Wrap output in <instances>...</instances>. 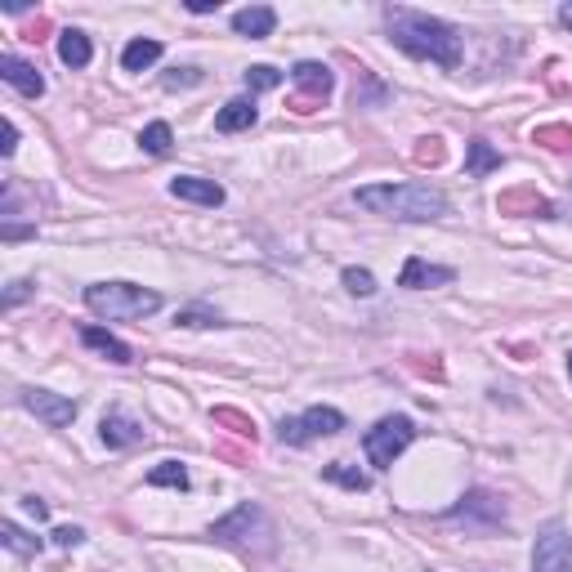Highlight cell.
Listing matches in <instances>:
<instances>
[{"mask_svg":"<svg viewBox=\"0 0 572 572\" xmlns=\"http://www.w3.org/2000/svg\"><path fill=\"white\" fill-rule=\"evenodd\" d=\"M99 438H103L108 447H117V452H121V447L143 443L148 434H143V425H139V421H130L126 412H108V416H103V425H99Z\"/></svg>","mask_w":572,"mask_h":572,"instance_id":"cell-14","label":"cell"},{"mask_svg":"<svg viewBox=\"0 0 572 572\" xmlns=\"http://www.w3.org/2000/svg\"><path fill=\"white\" fill-rule=\"evenodd\" d=\"M14 148H18V126L5 121V126H0V157H14Z\"/></svg>","mask_w":572,"mask_h":572,"instance_id":"cell-28","label":"cell"},{"mask_svg":"<svg viewBox=\"0 0 572 572\" xmlns=\"http://www.w3.org/2000/svg\"><path fill=\"white\" fill-rule=\"evenodd\" d=\"M23 505H27V514H32V519H50V505H45V501H36V497H27Z\"/></svg>","mask_w":572,"mask_h":572,"instance_id":"cell-32","label":"cell"},{"mask_svg":"<svg viewBox=\"0 0 572 572\" xmlns=\"http://www.w3.org/2000/svg\"><path fill=\"white\" fill-rule=\"evenodd\" d=\"M246 85H251V94H260V90H278V85H282V72H278V68H269V63H255V68L246 72Z\"/></svg>","mask_w":572,"mask_h":572,"instance_id":"cell-25","label":"cell"},{"mask_svg":"<svg viewBox=\"0 0 572 572\" xmlns=\"http://www.w3.org/2000/svg\"><path fill=\"white\" fill-rule=\"evenodd\" d=\"M23 407L36 416V421H45L50 429H63L76 421V403L63 394H54V389H27L23 394Z\"/></svg>","mask_w":572,"mask_h":572,"instance_id":"cell-9","label":"cell"},{"mask_svg":"<svg viewBox=\"0 0 572 572\" xmlns=\"http://www.w3.org/2000/svg\"><path fill=\"white\" fill-rule=\"evenodd\" d=\"M170 193H175L179 202H197V206H219L224 202V188H219L215 179H197V175L170 179Z\"/></svg>","mask_w":572,"mask_h":572,"instance_id":"cell-13","label":"cell"},{"mask_svg":"<svg viewBox=\"0 0 572 572\" xmlns=\"http://www.w3.org/2000/svg\"><path fill=\"white\" fill-rule=\"evenodd\" d=\"M492 170H501V152L492 148L488 139H474L470 148H465V175L483 179V175H492Z\"/></svg>","mask_w":572,"mask_h":572,"instance_id":"cell-17","label":"cell"},{"mask_svg":"<svg viewBox=\"0 0 572 572\" xmlns=\"http://www.w3.org/2000/svg\"><path fill=\"white\" fill-rule=\"evenodd\" d=\"M211 537L219 541H233V546H251V537H273V523H269V514L260 510V505H237L228 519H219L215 528H211Z\"/></svg>","mask_w":572,"mask_h":572,"instance_id":"cell-5","label":"cell"},{"mask_svg":"<svg viewBox=\"0 0 572 572\" xmlns=\"http://www.w3.org/2000/svg\"><path fill=\"white\" fill-rule=\"evenodd\" d=\"M255 121H260V108H255V99H228L224 108L215 112V130H219V135H237V130H251Z\"/></svg>","mask_w":572,"mask_h":572,"instance_id":"cell-16","label":"cell"},{"mask_svg":"<svg viewBox=\"0 0 572 572\" xmlns=\"http://www.w3.org/2000/svg\"><path fill=\"white\" fill-rule=\"evenodd\" d=\"M0 541H5L9 555H23V559L41 550V537H27V532L18 528V523H0Z\"/></svg>","mask_w":572,"mask_h":572,"instance_id":"cell-23","label":"cell"},{"mask_svg":"<svg viewBox=\"0 0 572 572\" xmlns=\"http://www.w3.org/2000/svg\"><path fill=\"white\" fill-rule=\"evenodd\" d=\"M340 282H345L354 295H376V278H371L367 269H345L340 273Z\"/></svg>","mask_w":572,"mask_h":572,"instance_id":"cell-26","label":"cell"},{"mask_svg":"<svg viewBox=\"0 0 572 572\" xmlns=\"http://www.w3.org/2000/svg\"><path fill=\"white\" fill-rule=\"evenodd\" d=\"M18 300H27V282H9V295H5V309H14Z\"/></svg>","mask_w":572,"mask_h":572,"instance_id":"cell-31","label":"cell"},{"mask_svg":"<svg viewBox=\"0 0 572 572\" xmlns=\"http://www.w3.org/2000/svg\"><path fill=\"white\" fill-rule=\"evenodd\" d=\"M81 340H85L90 349H99V354L108 358V362H121V367H126V362L135 358V354H130V345H121V340L112 336V331H103V327H85Z\"/></svg>","mask_w":572,"mask_h":572,"instance_id":"cell-18","label":"cell"},{"mask_svg":"<svg viewBox=\"0 0 572 572\" xmlns=\"http://www.w3.org/2000/svg\"><path fill=\"white\" fill-rule=\"evenodd\" d=\"M447 523H465V528H497V523H505V501L497 497V492H470V497L447 514Z\"/></svg>","mask_w":572,"mask_h":572,"instance_id":"cell-8","label":"cell"},{"mask_svg":"<svg viewBox=\"0 0 572 572\" xmlns=\"http://www.w3.org/2000/svg\"><path fill=\"white\" fill-rule=\"evenodd\" d=\"M197 81H202V72H197V68H175V72L166 76V90H179V85H197Z\"/></svg>","mask_w":572,"mask_h":572,"instance_id":"cell-27","label":"cell"},{"mask_svg":"<svg viewBox=\"0 0 572 572\" xmlns=\"http://www.w3.org/2000/svg\"><path fill=\"white\" fill-rule=\"evenodd\" d=\"M157 59H161V41L139 36V41L126 45V54H121V68H126V72H143V68H152Z\"/></svg>","mask_w":572,"mask_h":572,"instance_id":"cell-19","label":"cell"},{"mask_svg":"<svg viewBox=\"0 0 572 572\" xmlns=\"http://www.w3.org/2000/svg\"><path fill=\"white\" fill-rule=\"evenodd\" d=\"M148 483L152 488H179L184 492L188 488V470L179 461H161V465H152L148 470Z\"/></svg>","mask_w":572,"mask_h":572,"instance_id":"cell-24","label":"cell"},{"mask_svg":"<svg viewBox=\"0 0 572 572\" xmlns=\"http://www.w3.org/2000/svg\"><path fill=\"white\" fill-rule=\"evenodd\" d=\"M0 76H5V85H14L18 94H27V99H41L45 94V76L32 68V63H23L18 54H0Z\"/></svg>","mask_w":572,"mask_h":572,"instance_id":"cell-10","label":"cell"},{"mask_svg":"<svg viewBox=\"0 0 572 572\" xmlns=\"http://www.w3.org/2000/svg\"><path fill=\"white\" fill-rule=\"evenodd\" d=\"M273 27H278V14H273L269 5H246V9H237V14H233V32L251 36V41L273 36Z\"/></svg>","mask_w":572,"mask_h":572,"instance_id":"cell-15","label":"cell"},{"mask_svg":"<svg viewBox=\"0 0 572 572\" xmlns=\"http://www.w3.org/2000/svg\"><path fill=\"white\" fill-rule=\"evenodd\" d=\"M81 541H85V532H81V528H59V532H54V546H63V550L81 546Z\"/></svg>","mask_w":572,"mask_h":572,"instance_id":"cell-29","label":"cell"},{"mask_svg":"<svg viewBox=\"0 0 572 572\" xmlns=\"http://www.w3.org/2000/svg\"><path fill=\"white\" fill-rule=\"evenodd\" d=\"M568 376H572V354H568Z\"/></svg>","mask_w":572,"mask_h":572,"instance_id":"cell-35","label":"cell"},{"mask_svg":"<svg viewBox=\"0 0 572 572\" xmlns=\"http://www.w3.org/2000/svg\"><path fill=\"white\" fill-rule=\"evenodd\" d=\"M85 309L108 322H135L161 309V295L135 282H94L85 286Z\"/></svg>","mask_w":572,"mask_h":572,"instance_id":"cell-3","label":"cell"},{"mask_svg":"<svg viewBox=\"0 0 572 572\" xmlns=\"http://www.w3.org/2000/svg\"><path fill=\"white\" fill-rule=\"evenodd\" d=\"M278 429H282V443L304 447V443H313V438L340 434V429H345V416H340L336 407H309V412H304L300 421H282Z\"/></svg>","mask_w":572,"mask_h":572,"instance_id":"cell-6","label":"cell"},{"mask_svg":"<svg viewBox=\"0 0 572 572\" xmlns=\"http://www.w3.org/2000/svg\"><path fill=\"white\" fill-rule=\"evenodd\" d=\"M456 282V269H443V264H425V260H407L403 264V278H398V286H407V291H425V286H447Z\"/></svg>","mask_w":572,"mask_h":572,"instance_id":"cell-12","label":"cell"},{"mask_svg":"<svg viewBox=\"0 0 572 572\" xmlns=\"http://www.w3.org/2000/svg\"><path fill=\"white\" fill-rule=\"evenodd\" d=\"M532 572H572V537L564 523H546L532 546Z\"/></svg>","mask_w":572,"mask_h":572,"instance_id":"cell-7","label":"cell"},{"mask_svg":"<svg viewBox=\"0 0 572 572\" xmlns=\"http://www.w3.org/2000/svg\"><path fill=\"white\" fill-rule=\"evenodd\" d=\"M385 27H389V41L403 54H412V59H429L443 72L461 68V32H456L452 23H443V18L407 9V5H389Z\"/></svg>","mask_w":572,"mask_h":572,"instance_id":"cell-1","label":"cell"},{"mask_svg":"<svg viewBox=\"0 0 572 572\" xmlns=\"http://www.w3.org/2000/svg\"><path fill=\"white\" fill-rule=\"evenodd\" d=\"M170 143H175V130H170L166 121H152V126H143V135H139V148L152 152V157H166Z\"/></svg>","mask_w":572,"mask_h":572,"instance_id":"cell-22","label":"cell"},{"mask_svg":"<svg viewBox=\"0 0 572 572\" xmlns=\"http://www.w3.org/2000/svg\"><path fill=\"white\" fill-rule=\"evenodd\" d=\"M358 211L385 215V219H412V224H425V219H443L447 215V197L429 184H376V188H358L354 193Z\"/></svg>","mask_w":572,"mask_h":572,"instance_id":"cell-2","label":"cell"},{"mask_svg":"<svg viewBox=\"0 0 572 572\" xmlns=\"http://www.w3.org/2000/svg\"><path fill=\"white\" fill-rule=\"evenodd\" d=\"M322 479L340 483V488H349V492H367V488H371V479H367V474L354 470V465H345V461H331V465H322Z\"/></svg>","mask_w":572,"mask_h":572,"instance_id":"cell-21","label":"cell"},{"mask_svg":"<svg viewBox=\"0 0 572 572\" xmlns=\"http://www.w3.org/2000/svg\"><path fill=\"white\" fill-rule=\"evenodd\" d=\"M179 322H184V327H215V313H197V309H188V313H179Z\"/></svg>","mask_w":572,"mask_h":572,"instance_id":"cell-30","label":"cell"},{"mask_svg":"<svg viewBox=\"0 0 572 572\" xmlns=\"http://www.w3.org/2000/svg\"><path fill=\"white\" fill-rule=\"evenodd\" d=\"M291 81H295V90H304L309 99H327V94L336 90V72H331L327 63H295Z\"/></svg>","mask_w":572,"mask_h":572,"instance_id":"cell-11","label":"cell"},{"mask_svg":"<svg viewBox=\"0 0 572 572\" xmlns=\"http://www.w3.org/2000/svg\"><path fill=\"white\" fill-rule=\"evenodd\" d=\"M412 438H416V425L407 421V416H385V421H376V425L367 429V438H362V452H367V461L376 465V470H389V465L407 452V443H412Z\"/></svg>","mask_w":572,"mask_h":572,"instance_id":"cell-4","label":"cell"},{"mask_svg":"<svg viewBox=\"0 0 572 572\" xmlns=\"http://www.w3.org/2000/svg\"><path fill=\"white\" fill-rule=\"evenodd\" d=\"M215 5H219V0H193V5H188V9H193V14H211Z\"/></svg>","mask_w":572,"mask_h":572,"instance_id":"cell-33","label":"cell"},{"mask_svg":"<svg viewBox=\"0 0 572 572\" xmlns=\"http://www.w3.org/2000/svg\"><path fill=\"white\" fill-rule=\"evenodd\" d=\"M559 23L572 27V0H568V5H559Z\"/></svg>","mask_w":572,"mask_h":572,"instance_id":"cell-34","label":"cell"},{"mask_svg":"<svg viewBox=\"0 0 572 572\" xmlns=\"http://www.w3.org/2000/svg\"><path fill=\"white\" fill-rule=\"evenodd\" d=\"M59 59L68 63V68H85V63L94 59V45H90V36H85V32H76V27H72V32H63V36H59Z\"/></svg>","mask_w":572,"mask_h":572,"instance_id":"cell-20","label":"cell"}]
</instances>
